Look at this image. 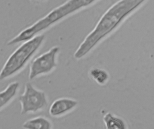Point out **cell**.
Segmentation results:
<instances>
[{"label": "cell", "mask_w": 154, "mask_h": 129, "mask_svg": "<svg viewBox=\"0 0 154 129\" xmlns=\"http://www.w3.org/2000/svg\"><path fill=\"white\" fill-rule=\"evenodd\" d=\"M103 121L108 129L126 128V124L124 120L110 112L106 114L103 117Z\"/></svg>", "instance_id": "8"}, {"label": "cell", "mask_w": 154, "mask_h": 129, "mask_svg": "<svg viewBox=\"0 0 154 129\" xmlns=\"http://www.w3.org/2000/svg\"><path fill=\"white\" fill-rule=\"evenodd\" d=\"M60 50L59 46H54L33 59L29 66V79L32 80L55 70L57 66V58Z\"/></svg>", "instance_id": "4"}, {"label": "cell", "mask_w": 154, "mask_h": 129, "mask_svg": "<svg viewBox=\"0 0 154 129\" xmlns=\"http://www.w3.org/2000/svg\"><path fill=\"white\" fill-rule=\"evenodd\" d=\"M146 0H120L112 5L100 18L77 49L74 57L80 59L91 52L119 28Z\"/></svg>", "instance_id": "1"}, {"label": "cell", "mask_w": 154, "mask_h": 129, "mask_svg": "<svg viewBox=\"0 0 154 129\" xmlns=\"http://www.w3.org/2000/svg\"><path fill=\"white\" fill-rule=\"evenodd\" d=\"M19 83L12 82L9 84L5 89L0 93V108L1 110L5 107L15 98L19 90Z\"/></svg>", "instance_id": "6"}, {"label": "cell", "mask_w": 154, "mask_h": 129, "mask_svg": "<svg viewBox=\"0 0 154 129\" xmlns=\"http://www.w3.org/2000/svg\"><path fill=\"white\" fill-rule=\"evenodd\" d=\"M78 104V101L73 99L66 98L58 99L51 105L49 113L53 117H60L72 111Z\"/></svg>", "instance_id": "5"}, {"label": "cell", "mask_w": 154, "mask_h": 129, "mask_svg": "<svg viewBox=\"0 0 154 129\" xmlns=\"http://www.w3.org/2000/svg\"><path fill=\"white\" fill-rule=\"evenodd\" d=\"M25 129H51L53 124L48 118L43 116H39L28 120L22 126Z\"/></svg>", "instance_id": "7"}, {"label": "cell", "mask_w": 154, "mask_h": 129, "mask_svg": "<svg viewBox=\"0 0 154 129\" xmlns=\"http://www.w3.org/2000/svg\"><path fill=\"white\" fill-rule=\"evenodd\" d=\"M29 1L33 3L38 4L45 2L47 0H29Z\"/></svg>", "instance_id": "10"}, {"label": "cell", "mask_w": 154, "mask_h": 129, "mask_svg": "<svg viewBox=\"0 0 154 129\" xmlns=\"http://www.w3.org/2000/svg\"><path fill=\"white\" fill-rule=\"evenodd\" d=\"M19 101L22 115L37 113L46 108L48 104L45 92L36 89L29 82L26 83L24 93L20 96Z\"/></svg>", "instance_id": "3"}, {"label": "cell", "mask_w": 154, "mask_h": 129, "mask_svg": "<svg viewBox=\"0 0 154 129\" xmlns=\"http://www.w3.org/2000/svg\"><path fill=\"white\" fill-rule=\"evenodd\" d=\"M45 39V36L42 34L22 43L4 64L0 73L1 81L14 76L23 70L42 48Z\"/></svg>", "instance_id": "2"}, {"label": "cell", "mask_w": 154, "mask_h": 129, "mask_svg": "<svg viewBox=\"0 0 154 129\" xmlns=\"http://www.w3.org/2000/svg\"><path fill=\"white\" fill-rule=\"evenodd\" d=\"M90 75L97 83L101 85L106 84L109 79V75L107 72L99 68L91 69L90 71Z\"/></svg>", "instance_id": "9"}]
</instances>
